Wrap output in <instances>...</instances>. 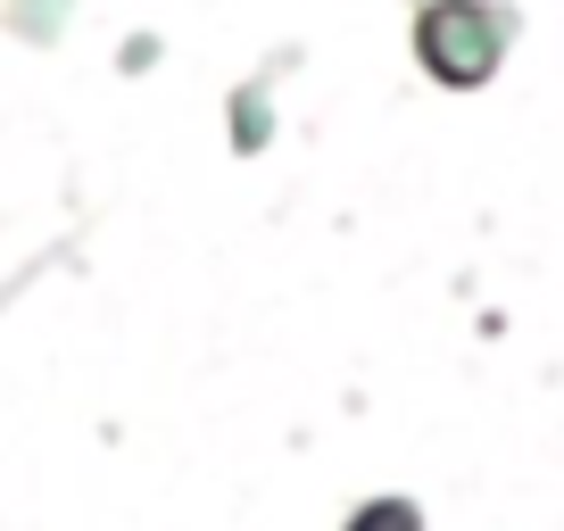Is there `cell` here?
Here are the masks:
<instances>
[{
  "label": "cell",
  "instance_id": "1",
  "mask_svg": "<svg viewBox=\"0 0 564 531\" xmlns=\"http://www.w3.org/2000/svg\"><path fill=\"white\" fill-rule=\"evenodd\" d=\"M349 531H423V507L399 498V490H382V498H366V507L349 514Z\"/></svg>",
  "mask_w": 564,
  "mask_h": 531
}]
</instances>
